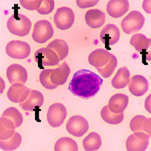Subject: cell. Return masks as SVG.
I'll return each mask as SVG.
<instances>
[{
	"label": "cell",
	"mask_w": 151,
	"mask_h": 151,
	"mask_svg": "<svg viewBox=\"0 0 151 151\" xmlns=\"http://www.w3.org/2000/svg\"><path fill=\"white\" fill-rule=\"evenodd\" d=\"M103 80L97 74L87 69H81L73 75L68 89L82 99H90L96 95Z\"/></svg>",
	"instance_id": "6da1fadb"
},
{
	"label": "cell",
	"mask_w": 151,
	"mask_h": 151,
	"mask_svg": "<svg viewBox=\"0 0 151 151\" xmlns=\"http://www.w3.org/2000/svg\"><path fill=\"white\" fill-rule=\"evenodd\" d=\"M7 28L12 34L24 37L30 31L31 21L25 15L15 12L7 21Z\"/></svg>",
	"instance_id": "7a4b0ae2"
},
{
	"label": "cell",
	"mask_w": 151,
	"mask_h": 151,
	"mask_svg": "<svg viewBox=\"0 0 151 151\" xmlns=\"http://www.w3.org/2000/svg\"><path fill=\"white\" fill-rule=\"evenodd\" d=\"M145 18L139 11H131L121 21V28L126 34L139 31L144 25Z\"/></svg>",
	"instance_id": "3957f363"
},
{
	"label": "cell",
	"mask_w": 151,
	"mask_h": 151,
	"mask_svg": "<svg viewBox=\"0 0 151 151\" xmlns=\"http://www.w3.org/2000/svg\"><path fill=\"white\" fill-rule=\"evenodd\" d=\"M54 34V30L52 28V25L47 20H39L35 23L34 29H33L32 38L37 43H44L50 39Z\"/></svg>",
	"instance_id": "277c9868"
},
{
	"label": "cell",
	"mask_w": 151,
	"mask_h": 151,
	"mask_svg": "<svg viewBox=\"0 0 151 151\" xmlns=\"http://www.w3.org/2000/svg\"><path fill=\"white\" fill-rule=\"evenodd\" d=\"M74 12L69 7H60L54 15V23L56 27L60 30L69 29L74 23Z\"/></svg>",
	"instance_id": "5b68a950"
},
{
	"label": "cell",
	"mask_w": 151,
	"mask_h": 151,
	"mask_svg": "<svg viewBox=\"0 0 151 151\" xmlns=\"http://www.w3.org/2000/svg\"><path fill=\"white\" fill-rule=\"evenodd\" d=\"M150 136L143 132H134L126 140V149L128 151H144L149 144Z\"/></svg>",
	"instance_id": "8992f818"
},
{
	"label": "cell",
	"mask_w": 151,
	"mask_h": 151,
	"mask_svg": "<svg viewBox=\"0 0 151 151\" xmlns=\"http://www.w3.org/2000/svg\"><path fill=\"white\" fill-rule=\"evenodd\" d=\"M6 53L14 59H25L30 54V45L26 42L13 40L6 45Z\"/></svg>",
	"instance_id": "52a82bcc"
},
{
	"label": "cell",
	"mask_w": 151,
	"mask_h": 151,
	"mask_svg": "<svg viewBox=\"0 0 151 151\" xmlns=\"http://www.w3.org/2000/svg\"><path fill=\"white\" fill-rule=\"evenodd\" d=\"M67 110L65 106L61 103L52 104L47 112V121L50 126L52 127H59L62 125L64 121Z\"/></svg>",
	"instance_id": "ba28073f"
},
{
	"label": "cell",
	"mask_w": 151,
	"mask_h": 151,
	"mask_svg": "<svg viewBox=\"0 0 151 151\" xmlns=\"http://www.w3.org/2000/svg\"><path fill=\"white\" fill-rule=\"evenodd\" d=\"M35 60L37 61L39 67H44V66H54L59 63V57L56 54L55 51L48 47L40 48L35 52Z\"/></svg>",
	"instance_id": "9c48e42d"
},
{
	"label": "cell",
	"mask_w": 151,
	"mask_h": 151,
	"mask_svg": "<svg viewBox=\"0 0 151 151\" xmlns=\"http://www.w3.org/2000/svg\"><path fill=\"white\" fill-rule=\"evenodd\" d=\"M89 124L87 120L80 115H75L72 116L68 120L66 124V130L70 133L71 135L76 137H81L84 133L88 131Z\"/></svg>",
	"instance_id": "30bf717a"
},
{
	"label": "cell",
	"mask_w": 151,
	"mask_h": 151,
	"mask_svg": "<svg viewBox=\"0 0 151 151\" xmlns=\"http://www.w3.org/2000/svg\"><path fill=\"white\" fill-rule=\"evenodd\" d=\"M6 76L11 84L21 83L25 84L27 81V71L19 64L10 65L6 70Z\"/></svg>",
	"instance_id": "8fae6325"
},
{
	"label": "cell",
	"mask_w": 151,
	"mask_h": 151,
	"mask_svg": "<svg viewBox=\"0 0 151 151\" xmlns=\"http://www.w3.org/2000/svg\"><path fill=\"white\" fill-rule=\"evenodd\" d=\"M120 38V31L118 27L114 24H107L100 32V40L106 47L112 46L118 42Z\"/></svg>",
	"instance_id": "7c38bea8"
},
{
	"label": "cell",
	"mask_w": 151,
	"mask_h": 151,
	"mask_svg": "<svg viewBox=\"0 0 151 151\" xmlns=\"http://www.w3.org/2000/svg\"><path fill=\"white\" fill-rule=\"evenodd\" d=\"M44 101V97L41 92L37 90H30L27 98L23 102H20V108L26 111H34L36 107H41Z\"/></svg>",
	"instance_id": "4fadbf2b"
},
{
	"label": "cell",
	"mask_w": 151,
	"mask_h": 151,
	"mask_svg": "<svg viewBox=\"0 0 151 151\" xmlns=\"http://www.w3.org/2000/svg\"><path fill=\"white\" fill-rule=\"evenodd\" d=\"M30 92V89L21 83H15L12 84L7 92V97L10 101L14 103H20L23 102L27 98L28 94Z\"/></svg>",
	"instance_id": "5bb4252c"
},
{
	"label": "cell",
	"mask_w": 151,
	"mask_h": 151,
	"mask_svg": "<svg viewBox=\"0 0 151 151\" xmlns=\"http://www.w3.org/2000/svg\"><path fill=\"white\" fill-rule=\"evenodd\" d=\"M129 91L135 96H142L149 88L147 79L142 75H135L129 80Z\"/></svg>",
	"instance_id": "9a60e30c"
},
{
	"label": "cell",
	"mask_w": 151,
	"mask_h": 151,
	"mask_svg": "<svg viewBox=\"0 0 151 151\" xmlns=\"http://www.w3.org/2000/svg\"><path fill=\"white\" fill-rule=\"evenodd\" d=\"M129 2L127 0H111L107 3L106 10L110 16L114 18L121 17L128 11Z\"/></svg>",
	"instance_id": "2e32d148"
},
{
	"label": "cell",
	"mask_w": 151,
	"mask_h": 151,
	"mask_svg": "<svg viewBox=\"0 0 151 151\" xmlns=\"http://www.w3.org/2000/svg\"><path fill=\"white\" fill-rule=\"evenodd\" d=\"M151 119L143 115H137L130 121V129L132 132H143L147 135L151 134Z\"/></svg>",
	"instance_id": "e0dca14e"
},
{
	"label": "cell",
	"mask_w": 151,
	"mask_h": 151,
	"mask_svg": "<svg viewBox=\"0 0 151 151\" xmlns=\"http://www.w3.org/2000/svg\"><path fill=\"white\" fill-rule=\"evenodd\" d=\"M110 58H111V53L108 52L107 50L96 49L89 54L88 61L90 63V65L94 66L96 68H100L108 63Z\"/></svg>",
	"instance_id": "ac0fdd59"
},
{
	"label": "cell",
	"mask_w": 151,
	"mask_h": 151,
	"mask_svg": "<svg viewBox=\"0 0 151 151\" xmlns=\"http://www.w3.org/2000/svg\"><path fill=\"white\" fill-rule=\"evenodd\" d=\"M129 97L125 94H115L109 99L108 106L110 111L114 112V113H123V111L126 109L128 105Z\"/></svg>",
	"instance_id": "d6986e66"
},
{
	"label": "cell",
	"mask_w": 151,
	"mask_h": 151,
	"mask_svg": "<svg viewBox=\"0 0 151 151\" xmlns=\"http://www.w3.org/2000/svg\"><path fill=\"white\" fill-rule=\"evenodd\" d=\"M86 24L91 28H99L105 22V13L98 9L88 10L85 14Z\"/></svg>",
	"instance_id": "ffe728a7"
},
{
	"label": "cell",
	"mask_w": 151,
	"mask_h": 151,
	"mask_svg": "<svg viewBox=\"0 0 151 151\" xmlns=\"http://www.w3.org/2000/svg\"><path fill=\"white\" fill-rule=\"evenodd\" d=\"M69 73H70V68L68 64L66 62H63L60 67L51 69V81L57 86L63 85L67 80Z\"/></svg>",
	"instance_id": "44dd1931"
},
{
	"label": "cell",
	"mask_w": 151,
	"mask_h": 151,
	"mask_svg": "<svg viewBox=\"0 0 151 151\" xmlns=\"http://www.w3.org/2000/svg\"><path fill=\"white\" fill-rule=\"evenodd\" d=\"M15 128L16 126H15L14 122L2 115L0 118V140L9 139L10 137L13 136Z\"/></svg>",
	"instance_id": "7402d4cb"
},
{
	"label": "cell",
	"mask_w": 151,
	"mask_h": 151,
	"mask_svg": "<svg viewBox=\"0 0 151 151\" xmlns=\"http://www.w3.org/2000/svg\"><path fill=\"white\" fill-rule=\"evenodd\" d=\"M130 80V72L127 67H122L117 71L115 77L112 79L111 84L114 88L122 89L128 85Z\"/></svg>",
	"instance_id": "603a6c76"
},
{
	"label": "cell",
	"mask_w": 151,
	"mask_h": 151,
	"mask_svg": "<svg viewBox=\"0 0 151 151\" xmlns=\"http://www.w3.org/2000/svg\"><path fill=\"white\" fill-rule=\"evenodd\" d=\"M47 47L50 48V49H52L53 51H55L56 54L58 55V57H59L60 60H64L66 58V56L68 55V52H69L68 44L62 39L53 40L52 42L48 44Z\"/></svg>",
	"instance_id": "cb8c5ba5"
},
{
	"label": "cell",
	"mask_w": 151,
	"mask_h": 151,
	"mask_svg": "<svg viewBox=\"0 0 151 151\" xmlns=\"http://www.w3.org/2000/svg\"><path fill=\"white\" fill-rule=\"evenodd\" d=\"M102 144L101 137L98 133L91 132L86 138L83 140V148L86 151H95L100 148Z\"/></svg>",
	"instance_id": "d4e9b609"
},
{
	"label": "cell",
	"mask_w": 151,
	"mask_h": 151,
	"mask_svg": "<svg viewBox=\"0 0 151 151\" xmlns=\"http://www.w3.org/2000/svg\"><path fill=\"white\" fill-rule=\"evenodd\" d=\"M130 44L135 48V50L138 52H142L143 50L149 49L151 40L150 38H147L144 34H135L130 39Z\"/></svg>",
	"instance_id": "484cf974"
},
{
	"label": "cell",
	"mask_w": 151,
	"mask_h": 151,
	"mask_svg": "<svg viewBox=\"0 0 151 151\" xmlns=\"http://www.w3.org/2000/svg\"><path fill=\"white\" fill-rule=\"evenodd\" d=\"M22 142V137L18 132H15L9 139L0 140V149L3 151H12L17 149Z\"/></svg>",
	"instance_id": "4316f807"
},
{
	"label": "cell",
	"mask_w": 151,
	"mask_h": 151,
	"mask_svg": "<svg viewBox=\"0 0 151 151\" xmlns=\"http://www.w3.org/2000/svg\"><path fill=\"white\" fill-rule=\"evenodd\" d=\"M101 117L108 124L116 125L121 123L124 116L123 113H114V112L110 111L108 106H104L101 110Z\"/></svg>",
	"instance_id": "83f0119b"
},
{
	"label": "cell",
	"mask_w": 151,
	"mask_h": 151,
	"mask_svg": "<svg viewBox=\"0 0 151 151\" xmlns=\"http://www.w3.org/2000/svg\"><path fill=\"white\" fill-rule=\"evenodd\" d=\"M55 151H77L78 145L73 139L68 137H62L58 139L54 145Z\"/></svg>",
	"instance_id": "f1b7e54d"
},
{
	"label": "cell",
	"mask_w": 151,
	"mask_h": 151,
	"mask_svg": "<svg viewBox=\"0 0 151 151\" xmlns=\"http://www.w3.org/2000/svg\"><path fill=\"white\" fill-rule=\"evenodd\" d=\"M2 115L7 117V118H9L10 120H12V121L14 122L16 128L19 127L23 122V117L21 113H20L18 111V109H16L15 107H9V108H7Z\"/></svg>",
	"instance_id": "f546056e"
},
{
	"label": "cell",
	"mask_w": 151,
	"mask_h": 151,
	"mask_svg": "<svg viewBox=\"0 0 151 151\" xmlns=\"http://www.w3.org/2000/svg\"><path fill=\"white\" fill-rule=\"evenodd\" d=\"M116 65H117V59L116 57L111 54V58L110 60L108 61L106 65H104L103 67H100V68H97L98 72L100 73L101 76H103L104 78H108L109 76H111V74L113 73L114 69L116 68Z\"/></svg>",
	"instance_id": "4dcf8cb0"
},
{
	"label": "cell",
	"mask_w": 151,
	"mask_h": 151,
	"mask_svg": "<svg viewBox=\"0 0 151 151\" xmlns=\"http://www.w3.org/2000/svg\"><path fill=\"white\" fill-rule=\"evenodd\" d=\"M51 69H43L41 71V73H40V83L42 84L43 87H45V88L47 89H55L57 85L54 84L51 81Z\"/></svg>",
	"instance_id": "1f68e13d"
},
{
	"label": "cell",
	"mask_w": 151,
	"mask_h": 151,
	"mask_svg": "<svg viewBox=\"0 0 151 151\" xmlns=\"http://www.w3.org/2000/svg\"><path fill=\"white\" fill-rule=\"evenodd\" d=\"M54 1L53 0H43L40 7L38 8L37 12L41 15L49 14L50 12H52V10L54 9Z\"/></svg>",
	"instance_id": "d6a6232c"
},
{
	"label": "cell",
	"mask_w": 151,
	"mask_h": 151,
	"mask_svg": "<svg viewBox=\"0 0 151 151\" xmlns=\"http://www.w3.org/2000/svg\"><path fill=\"white\" fill-rule=\"evenodd\" d=\"M41 3V0H20L21 6L28 10H38Z\"/></svg>",
	"instance_id": "836d02e7"
},
{
	"label": "cell",
	"mask_w": 151,
	"mask_h": 151,
	"mask_svg": "<svg viewBox=\"0 0 151 151\" xmlns=\"http://www.w3.org/2000/svg\"><path fill=\"white\" fill-rule=\"evenodd\" d=\"M76 4L80 8H87L98 4V0H76Z\"/></svg>",
	"instance_id": "e575fe53"
},
{
	"label": "cell",
	"mask_w": 151,
	"mask_h": 151,
	"mask_svg": "<svg viewBox=\"0 0 151 151\" xmlns=\"http://www.w3.org/2000/svg\"><path fill=\"white\" fill-rule=\"evenodd\" d=\"M143 9H144L148 14H150V13H151V9H150V0H145V1H143Z\"/></svg>",
	"instance_id": "d590c367"
},
{
	"label": "cell",
	"mask_w": 151,
	"mask_h": 151,
	"mask_svg": "<svg viewBox=\"0 0 151 151\" xmlns=\"http://www.w3.org/2000/svg\"><path fill=\"white\" fill-rule=\"evenodd\" d=\"M150 99H151V96L149 95L146 98V101H145V108H146V110L148 112H151V109H150Z\"/></svg>",
	"instance_id": "8d00e7d4"
}]
</instances>
